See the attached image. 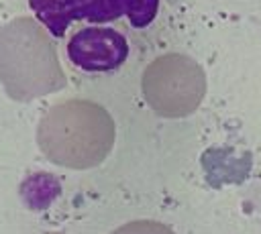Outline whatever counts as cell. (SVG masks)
<instances>
[{"label": "cell", "instance_id": "5b68a950", "mask_svg": "<svg viewBox=\"0 0 261 234\" xmlns=\"http://www.w3.org/2000/svg\"><path fill=\"white\" fill-rule=\"evenodd\" d=\"M65 55L84 73H112L128 61L130 43L118 26L84 24L67 37Z\"/></svg>", "mask_w": 261, "mask_h": 234}, {"label": "cell", "instance_id": "7a4b0ae2", "mask_svg": "<svg viewBox=\"0 0 261 234\" xmlns=\"http://www.w3.org/2000/svg\"><path fill=\"white\" fill-rule=\"evenodd\" d=\"M0 79L14 100H33L65 85L49 37L27 18L0 31Z\"/></svg>", "mask_w": 261, "mask_h": 234}, {"label": "cell", "instance_id": "8992f818", "mask_svg": "<svg viewBox=\"0 0 261 234\" xmlns=\"http://www.w3.org/2000/svg\"><path fill=\"white\" fill-rule=\"evenodd\" d=\"M112 234H175V232L155 220H135V222L120 226Z\"/></svg>", "mask_w": 261, "mask_h": 234}, {"label": "cell", "instance_id": "277c9868", "mask_svg": "<svg viewBox=\"0 0 261 234\" xmlns=\"http://www.w3.org/2000/svg\"><path fill=\"white\" fill-rule=\"evenodd\" d=\"M204 90L206 81L202 69L184 55L159 57L143 75L145 100L165 118L192 114L200 106Z\"/></svg>", "mask_w": 261, "mask_h": 234}, {"label": "cell", "instance_id": "3957f363", "mask_svg": "<svg viewBox=\"0 0 261 234\" xmlns=\"http://www.w3.org/2000/svg\"><path fill=\"white\" fill-rule=\"evenodd\" d=\"M37 20L55 39L73 24H110L124 20L130 28H147L159 16L161 0H29Z\"/></svg>", "mask_w": 261, "mask_h": 234}, {"label": "cell", "instance_id": "52a82bcc", "mask_svg": "<svg viewBox=\"0 0 261 234\" xmlns=\"http://www.w3.org/2000/svg\"><path fill=\"white\" fill-rule=\"evenodd\" d=\"M45 234H61V232H45Z\"/></svg>", "mask_w": 261, "mask_h": 234}, {"label": "cell", "instance_id": "6da1fadb", "mask_svg": "<svg viewBox=\"0 0 261 234\" xmlns=\"http://www.w3.org/2000/svg\"><path fill=\"white\" fill-rule=\"evenodd\" d=\"M110 114L86 100H67L53 106L39 122L41 153L67 169H92L104 163L114 147Z\"/></svg>", "mask_w": 261, "mask_h": 234}]
</instances>
